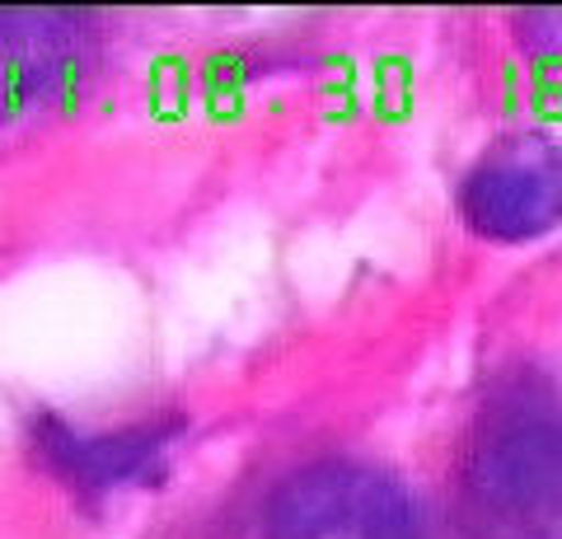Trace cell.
<instances>
[{"instance_id":"cell-2","label":"cell","mask_w":562,"mask_h":539,"mask_svg":"<svg viewBox=\"0 0 562 539\" xmlns=\"http://www.w3.org/2000/svg\"><path fill=\"white\" fill-rule=\"evenodd\" d=\"M268 539H422L413 502L371 464L324 460L268 502Z\"/></svg>"},{"instance_id":"cell-5","label":"cell","mask_w":562,"mask_h":539,"mask_svg":"<svg viewBox=\"0 0 562 539\" xmlns=\"http://www.w3.org/2000/svg\"><path fill=\"white\" fill-rule=\"evenodd\" d=\"M169 431L165 427H136L117 437H85L61 423H47L38 437V456L57 469L80 493H113L132 479H146L150 464L165 456Z\"/></svg>"},{"instance_id":"cell-1","label":"cell","mask_w":562,"mask_h":539,"mask_svg":"<svg viewBox=\"0 0 562 539\" xmlns=\"http://www.w3.org/2000/svg\"><path fill=\"white\" fill-rule=\"evenodd\" d=\"M473 539H562V423L543 408L487 417L460 483Z\"/></svg>"},{"instance_id":"cell-3","label":"cell","mask_w":562,"mask_h":539,"mask_svg":"<svg viewBox=\"0 0 562 539\" xmlns=\"http://www.w3.org/2000/svg\"><path fill=\"white\" fill-rule=\"evenodd\" d=\"M94 66L85 14L0 10V132L57 113L80 94Z\"/></svg>"},{"instance_id":"cell-4","label":"cell","mask_w":562,"mask_h":539,"mask_svg":"<svg viewBox=\"0 0 562 539\" xmlns=\"http://www.w3.org/2000/svg\"><path fill=\"white\" fill-rule=\"evenodd\" d=\"M460 212L502 245L549 235L562 221V150L543 136H506L469 169Z\"/></svg>"}]
</instances>
